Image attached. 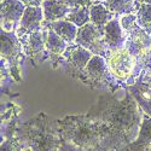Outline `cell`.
I'll return each mask as SVG.
<instances>
[{
  "instance_id": "obj_24",
  "label": "cell",
  "mask_w": 151,
  "mask_h": 151,
  "mask_svg": "<svg viewBox=\"0 0 151 151\" xmlns=\"http://www.w3.org/2000/svg\"><path fill=\"white\" fill-rule=\"evenodd\" d=\"M60 1L71 10L80 7V6H83V5H93L94 4L93 1H91V0H60Z\"/></svg>"
},
{
  "instance_id": "obj_10",
  "label": "cell",
  "mask_w": 151,
  "mask_h": 151,
  "mask_svg": "<svg viewBox=\"0 0 151 151\" xmlns=\"http://www.w3.org/2000/svg\"><path fill=\"white\" fill-rule=\"evenodd\" d=\"M104 40L108 45L109 51H119L124 48L126 45V33L121 27L119 17L110 21L104 28Z\"/></svg>"
},
{
  "instance_id": "obj_6",
  "label": "cell",
  "mask_w": 151,
  "mask_h": 151,
  "mask_svg": "<svg viewBox=\"0 0 151 151\" xmlns=\"http://www.w3.org/2000/svg\"><path fill=\"white\" fill-rule=\"evenodd\" d=\"M0 6H1L0 9L1 30L7 33H16L26 11V5L19 0H1Z\"/></svg>"
},
{
  "instance_id": "obj_26",
  "label": "cell",
  "mask_w": 151,
  "mask_h": 151,
  "mask_svg": "<svg viewBox=\"0 0 151 151\" xmlns=\"http://www.w3.org/2000/svg\"><path fill=\"white\" fill-rule=\"evenodd\" d=\"M21 3L26 5V7H41L44 0H19Z\"/></svg>"
},
{
  "instance_id": "obj_20",
  "label": "cell",
  "mask_w": 151,
  "mask_h": 151,
  "mask_svg": "<svg viewBox=\"0 0 151 151\" xmlns=\"http://www.w3.org/2000/svg\"><path fill=\"white\" fill-rule=\"evenodd\" d=\"M91 6L92 5H83L76 9H73L69 15L67 16V21L71 22L73 24H75L78 28L83 27L85 24L90 23L91 19Z\"/></svg>"
},
{
  "instance_id": "obj_9",
  "label": "cell",
  "mask_w": 151,
  "mask_h": 151,
  "mask_svg": "<svg viewBox=\"0 0 151 151\" xmlns=\"http://www.w3.org/2000/svg\"><path fill=\"white\" fill-rule=\"evenodd\" d=\"M44 21L45 18H44L42 7H26V11H24L23 17L19 23V27L16 32L17 36L28 33L40 32L42 29Z\"/></svg>"
},
{
  "instance_id": "obj_1",
  "label": "cell",
  "mask_w": 151,
  "mask_h": 151,
  "mask_svg": "<svg viewBox=\"0 0 151 151\" xmlns=\"http://www.w3.org/2000/svg\"><path fill=\"white\" fill-rule=\"evenodd\" d=\"M139 104L131 97L122 99H112L102 111L100 121H103L109 132L116 133L121 137H128L137 131L142 115Z\"/></svg>"
},
{
  "instance_id": "obj_21",
  "label": "cell",
  "mask_w": 151,
  "mask_h": 151,
  "mask_svg": "<svg viewBox=\"0 0 151 151\" xmlns=\"http://www.w3.org/2000/svg\"><path fill=\"white\" fill-rule=\"evenodd\" d=\"M137 24L151 35V4H142L137 11Z\"/></svg>"
},
{
  "instance_id": "obj_7",
  "label": "cell",
  "mask_w": 151,
  "mask_h": 151,
  "mask_svg": "<svg viewBox=\"0 0 151 151\" xmlns=\"http://www.w3.org/2000/svg\"><path fill=\"white\" fill-rule=\"evenodd\" d=\"M22 53V45L16 33L1 30V59L7 63L12 74H17V65Z\"/></svg>"
},
{
  "instance_id": "obj_12",
  "label": "cell",
  "mask_w": 151,
  "mask_h": 151,
  "mask_svg": "<svg viewBox=\"0 0 151 151\" xmlns=\"http://www.w3.org/2000/svg\"><path fill=\"white\" fill-rule=\"evenodd\" d=\"M93 56L94 55L91 51L80 45H76L75 42L69 45L67 51L64 52V57L67 58L68 63L78 71H83Z\"/></svg>"
},
{
  "instance_id": "obj_16",
  "label": "cell",
  "mask_w": 151,
  "mask_h": 151,
  "mask_svg": "<svg viewBox=\"0 0 151 151\" xmlns=\"http://www.w3.org/2000/svg\"><path fill=\"white\" fill-rule=\"evenodd\" d=\"M116 16L110 12L102 3H94L92 6H91V19L90 22L94 26H97L98 28L103 29L105 28V26L112 21Z\"/></svg>"
},
{
  "instance_id": "obj_4",
  "label": "cell",
  "mask_w": 151,
  "mask_h": 151,
  "mask_svg": "<svg viewBox=\"0 0 151 151\" xmlns=\"http://www.w3.org/2000/svg\"><path fill=\"white\" fill-rule=\"evenodd\" d=\"M75 44L87 48L94 56H100L106 58L110 52L108 45L104 40V30L98 28L91 22L79 28L76 39H75Z\"/></svg>"
},
{
  "instance_id": "obj_2",
  "label": "cell",
  "mask_w": 151,
  "mask_h": 151,
  "mask_svg": "<svg viewBox=\"0 0 151 151\" xmlns=\"http://www.w3.org/2000/svg\"><path fill=\"white\" fill-rule=\"evenodd\" d=\"M62 131L68 140L81 147L97 146L109 133L103 121L88 117H69L62 121Z\"/></svg>"
},
{
  "instance_id": "obj_19",
  "label": "cell",
  "mask_w": 151,
  "mask_h": 151,
  "mask_svg": "<svg viewBox=\"0 0 151 151\" xmlns=\"http://www.w3.org/2000/svg\"><path fill=\"white\" fill-rule=\"evenodd\" d=\"M47 29V28H46ZM68 44L58 36L53 30L47 29V36H46V50L53 55V56H62L68 48Z\"/></svg>"
},
{
  "instance_id": "obj_23",
  "label": "cell",
  "mask_w": 151,
  "mask_h": 151,
  "mask_svg": "<svg viewBox=\"0 0 151 151\" xmlns=\"http://www.w3.org/2000/svg\"><path fill=\"white\" fill-rule=\"evenodd\" d=\"M120 19V23H121V27L122 29L124 30V33L129 32L131 29H133L134 27H137V16L134 14H131V15H126V16H121L119 17Z\"/></svg>"
},
{
  "instance_id": "obj_30",
  "label": "cell",
  "mask_w": 151,
  "mask_h": 151,
  "mask_svg": "<svg viewBox=\"0 0 151 151\" xmlns=\"http://www.w3.org/2000/svg\"><path fill=\"white\" fill-rule=\"evenodd\" d=\"M44 1H45V0H44Z\"/></svg>"
},
{
  "instance_id": "obj_17",
  "label": "cell",
  "mask_w": 151,
  "mask_h": 151,
  "mask_svg": "<svg viewBox=\"0 0 151 151\" xmlns=\"http://www.w3.org/2000/svg\"><path fill=\"white\" fill-rule=\"evenodd\" d=\"M32 151H57L59 147V140L52 134H37L32 139Z\"/></svg>"
},
{
  "instance_id": "obj_25",
  "label": "cell",
  "mask_w": 151,
  "mask_h": 151,
  "mask_svg": "<svg viewBox=\"0 0 151 151\" xmlns=\"http://www.w3.org/2000/svg\"><path fill=\"white\" fill-rule=\"evenodd\" d=\"M1 151H18V144L15 140H6L1 144Z\"/></svg>"
},
{
  "instance_id": "obj_28",
  "label": "cell",
  "mask_w": 151,
  "mask_h": 151,
  "mask_svg": "<svg viewBox=\"0 0 151 151\" xmlns=\"http://www.w3.org/2000/svg\"><path fill=\"white\" fill-rule=\"evenodd\" d=\"M147 87L151 90V73H150V76H149V80H147Z\"/></svg>"
},
{
  "instance_id": "obj_8",
  "label": "cell",
  "mask_w": 151,
  "mask_h": 151,
  "mask_svg": "<svg viewBox=\"0 0 151 151\" xmlns=\"http://www.w3.org/2000/svg\"><path fill=\"white\" fill-rule=\"evenodd\" d=\"M46 36L47 29L42 28L40 32L28 33L18 36L22 45V52L29 58L35 59L40 57L46 48Z\"/></svg>"
},
{
  "instance_id": "obj_11",
  "label": "cell",
  "mask_w": 151,
  "mask_h": 151,
  "mask_svg": "<svg viewBox=\"0 0 151 151\" xmlns=\"http://www.w3.org/2000/svg\"><path fill=\"white\" fill-rule=\"evenodd\" d=\"M82 73L92 82L100 85L105 83L109 80V74H111L108 68L106 59L100 56H93Z\"/></svg>"
},
{
  "instance_id": "obj_18",
  "label": "cell",
  "mask_w": 151,
  "mask_h": 151,
  "mask_svg": "<svg viewBox=\"0 0 151 151\" xmlns=\"http://www.w3.org/2000/svg\"><path fill=\"white\" fill-rule=\"evenodd\" d=\"M129 92L132 93L133 98L137 100V103L139 104V106L143 109V111L145 114L151 117V90L145 88L142 86H129L128 87Z\"/></svg>"
},
{
  "instance_id": "obj_14",
  "label": "cell",
  "mask_w": 151,
  "mask_h": 151,
  "mask_svg": "<svg viewBox=\"0 0 151 151\" xmlns=\"http://www.w3.org/2000/svg\"><path fill=\"white\" fill-rule=\"evenodd\" d=\"M42 28H47V29L53 30L68 45H71L75 42V39H76V35L79 32V28L67 19L51 22V23H42Z\"/></svg>"
},
{
  "instance_id": "obj_3",
  "label": "cell",
  "mask_w": 151,
  "mask_h": 151,
  "mask_svg": "<svg viewBox=\"0 0 151 151\" xmlns=\"http://www.w3.org/2000/svg\"><path fill=\"white\" fill-rule=\"evenodd\" d=\"M124 47L131 53L135 62V70L151 64V35H149L140 27H134L126 33Z\"/></svg>"
},
{
  "instance_id": "obj_27",
  "label": "cell",
  "mask_w": 151,
  "mask_h": 151,
  "mask_svg": "<svg viewBox=\"0 0 151 151\" xmlns=\"http://www.w3.org/2000/svg\"><path fill=\"white\" fill-rule=\"evenodd\" d=\"M139 4H151V0H137Z\"/></svg>"
},
{
  "instance_id": "obj_29",
  "label": "cell",
  "mask_w": 151,
  "mask_h": 151,
  "mask_svg": "<svg viewBox=\"0 0 151 151\" xmlns=\"http://www.w3.org/2000/svg\"><path fill=\"white\" fill-rule=\"evenodd\" d=\"M91 1H93V3H103V1H105V0H91Z\"/></svg>"
},
{
  "instance_id": "obj_13",
  "label": "cell",
  "mask_w": 151,
  "mask_h": 151,
  "mask_svg": "<svg viewBox=\"0 0 151 151\" xmlns=\"http://www.w3.org/2000/svg\"><path fill=\"white\" fill-rule=\"evenodd\" d=\"M42 11H44V23H51L65 19L71 9H69L67 5L63 4L60 0H45L42 4Z\"/></svg>"
},
{
  "instance_id": "obj_15",
  "label": "cell",
  "mask_w": 151,
  "mask_h": 151,
  "mask_svg": "<svg viewBox=\"0 0 151 151\" xmlns=\"http://www.w3.org/2000/svg\"><path fill=\"white\" fill-rule=\"evenodd\" d=\"M102 4L116 17L131 15V14L135 15L138 9L142 5L137 0H105Z\"/></svg>"
},
{
  "instance_id": "obj_5",
  "label": "cell",
  "mask_w": 151,
  "mask_h": 151,
  "mask_svg": "<svg viewBox=\"0 0 151 151\" xmlns=\"http://www.w3.org/2000/svg\"><path fill=\"white\" fill-rule=\"evenodd\" d=\"M105 59L111 75L121 81H126L129 79L135 69V62L126 47L119 50V51L109 52Z\"/></svg>"
},
{
  "instance_id": "obj_22",
  "label": "cell",
  "mask_w": 151,
  "mask_h": 151,
  "mask_svg": "<svg viewBox=\"0 0 151 151\" xmlns=\"http://www.w3.org/2000/svg\"><path fill=\"white\" fill-rule=\"evenodd\" d=\"M138 145H149L151 144V117L145 116L142 120V126L139 129V134L137 137Z\"/></svg>"
}]
</instances>
